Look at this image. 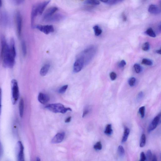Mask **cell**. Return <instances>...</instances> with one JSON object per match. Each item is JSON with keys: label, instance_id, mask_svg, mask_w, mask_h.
I'll return each mask as SVG.
<instances>
[{"label": "cell", "instance_id": "74e56055", "mask_svg": "<svg viewBox=\"0 0 161 161\" xmlns=\"http://www.w3.org/2000/svg\"><path fill=\"white\" fill-rule=\"evenodd\" d=\"M25 0H13V1L16 4L20 5L22 4Z\"/></svg>", "mask_w": 161, "mask_h": 161}, {"label": "cell", "instance_id": "9a60e30c", "mask_svg": "<svg viewBox=\"0 0 161 161\" xmlns=\"http://www.w3.org/2000/svg\"><path fill=\"white\" fill-rule=\"evenodd\" d=\"M50 68V65L49 64L45 65L41 68L40 73L42 76H45L48 73Z\"/></svg>", "mask_w": 161, "mask_h": 161}, {"label": "cell", "instance_id": "7dc6e473", "mask_svg": "<svg viewBox=\"0 0 161 161\" xmlns=\"http://www.w3.org/2000/svg\"><path fill=\"white\" fill-rule=\"evenodd\" d=\"M37 161H40V159L39 158L37 157Z\"/></svg>", "mask_w": 161, "mask_h": 161}, {"label": "cell", "instance_id": "4fadbf2b", "mask_svg": "<svg viewBox=\"0 0 161 161\" xmlns=\"http://www.w3.org/2000/svg\"><path fill=\"white\" fill-rule=\"evenodd\" d=\"M39 101L42 104H46L50 101V98L47 94L43 93H40L38 97Z\"/></svg>", "mask_w": 161, "mask_h": 161}, {"label": "cell", "instance_id": "f35d334b", "mask_svg": "<svg viewBox=\"0 0 161 161\" xmlns=\"http://www.w3.org/2000/svg\"><path fill=\"white\" fill-rule=\"evenodd\" d=\"M143 93L142 92H140L139 93L138 96V100H141V99L143 98Z\"/></svg>", "mask_w": 161, "mask_h": 161}, {"label": "cell", "instance_id": "3957f363", "mask_svg": "<svg viewBox=\"0 0 161 161\" xmlns=\"http://www.w3.org/2000/svg\"><path fill=\"white\" fill-rule=\"evenodd\" d=\"M46 108L55 113L64 114L68 111H72L69 108H65L62 104L60 103L50 104L45 107Z\"/></svg>", "mask_w": 161, "mask_h": 161}, {"label": "cell", "instance_id": "836d02e7", "mask_svg": "<svg viewBox=\"0 0 161 161\" xmlns=\"http://www.w3.org/2000/svg\"><path fill=\"white\" fill-rule=\"evenodd\" d=\"M117 75L114 72L111 73L110 74V77L112 80H115L116 78Z\"/></svg>", "mask_w": 161, "mask_h": 161}, {"label": "cell", "instance_id": "ee69618b", "mask_svg": "<svg viewBox=\"0 0 161 161\" xmlns=\"http://www.w3.org/2000/svg\"><path fill=\"white\" fill-rule=\"evenodd\" d=\"M156 52L158 54H161V50H157L156 51Z\"/></svg>", "mask_w": 161, "mask_h": 161}, {"label": "cell", "instance_id": "603a6c76", "mask_svg": "<svg viewBox=\"0 0 161 161\" xmlns=\"http://www.w3.org/2000/svg\"><path fill=\"white\" fill-rule=\"evenodd\" d=\"M146 142V136L144 134L142 135L140 142V146L141 148L144 147L145 146Z\"/></svg>", "mask_w": 161, "mask_h": 161}, {"label": "cell", "instance_id": "5bb4252c", "mask_svg": "<svg viewBox=\"0 0 161 161\" xmlns=\"http://www.w3.org/2000/svg\"><path fill=\"white\" fill-rule=\"evenodd\" d=\"M64 17L62 15L60 14H56L55 15H52L47 19L45 21L48 22H56L60 21Z\"/></svg>", "mask_w": 161, "mask_h": 161}, {"label": "cell", "instance_id": "ab89813d", "mask_svg": "<svg viewBox=\"0 0 161 161\" xmlns=\"http://www.w3.org/2000/svg\"><path fill=\"white\" fill-rule=\"evenodd\" d=\"M88 112L89 111L87 109H85L83 112V117H84L85 116H86L88 114Z\"/></svg>", "mask_w": 161, "mask_h": 161}, {"label": "cell", "instance_id": "f1b7e54d", "mask_svg": "<svg viewBox=\"0 0 161 161\" xmlns=\"http://www.w3.org/2000/svg\"><path fill=\"white\" fill-rule=\"evenodd\" d=\"M145 106H142L140 107L139 110V113L142 118H144L145 116Z\"/></svg>", "mask_w": 161, "mask_h": 161}, {"label": "cell", "instance_id": "e0dca14e", "mask_svg": "<svg viewBox=\"0 0 161 161\" xmlns=\"http://www.w3.org/2000/svg\"><path fill=\"white\" fill-rule=\"evenodd\" d=\"M130 132V130L128 128L126 127L125 129L124 135H123L122 140V143H125L128 138Z\"/></svg>", "mask_w": 161, "mask_h": 161}, {"label": "cell", "instance_id": "7a4b0ae2", "mask_svg": "<svg viewBox=\"0 0 161 161\" xmlns=\"http://www.w3.org/2000/svg\"><path fill=\"white\" fill-rule=\"evenodd\" d=\"M50 1L37 4L32 8L31 14V24H34L36 17L38 15H41L43 12L46 7L50 3Z\"/></svg>", "mask_w": 161, "mask_h": 161}, {"label": "cell", "instance_id": "4316f807", "mask_svg": "<svg viewBox=\"0 0 161 161\" xmlns=\"http://www.w3.org/2000/svg\"><path fill=\"white\" fill-rule=\"evenodd\" d=\"M146 157V160L151 161L152 160L153 155L150 150H148L147 153Z\"/></svg>", "mask_w": 161, "mask_h": 161}, {"label": "cell", "instance_id": "d6a6232c", "mask_svg": "<svg viewBox=\"0 0 161 161\" xmlns=\"http://www.w3.org/2000/svg\"><path fill=\"white\" fill-rule=\"evenodd\" d=\"M136 82V79L134 77L130 78L129 80V83L131 87L134 86Z\"/></svg>", "mask_w": 161, "mask_h": 161}, {"label": "cell", "instance_id": "8d00e7d4", "mask_svg": "<svg viewBox=\"0 0 161 161\" xmlns=\"http://www.w3.org/2000/svg\"><path fill=\"white\" fill-rule=\"evenodd\" d=\"M126 61L124 60H122L119 64V67L120 68H124L126 65Z\"/></svg>", "mask_w": 161, "mask_h": 161}, {"label": "cell", "instance_id": "60d3db41", "mask_svg": "<svg viewBox=\"0 0 161 161\" xmlns=\"http://www.w3.org/2000/svg\"><path fill=\"white\" fill-rule=\"evenodd\" d=\"M152 160L153 161H157V156L154 155L153 156Z\"/></svg>", "mask_w": 161, "mask_h": 161}, {"label": "cell", "instance_id": "8fae6325", "mask_svg": "<svg viewBox=\"0 0 161 161\" xmlns=\"http://www.w3.org/2000/svg\"><path fill=\"white\" fill-rule=\"evenodd\" d=\"M58 8L55 7H51L48 9L44 13L43 19L44 20H45L52 15H53L54 13L57 11Z\"/></svg>", "mask_w": 161, "mask_h": 161}, {"label": "cell", "instance_id": "ba28073f", "mask_svg": "<svg viewBox=\"0 0 161 161\" xmlns=\"http://www.w3.org/2000/svg\"><path fill=\"white\" fill-rule=\"evenodd\" d=\"M36 28L41 32H43L46 34H48L50 33L54 32V27L52 25L42 26L37 25L36 26Z\"/></svg>", "mask_w": 161, "mask_h": 161}, {"label": "cell", "instance_id": "cb8c5ba5", "mask_svg": "<svg viewBox=\"0 0 161 161\" xmlns=\"http://www.w3.org/2000/svg\"><path fill=\"white\" fill-rule=\"evenodd\" d=\"M22 53L24 56L26 55L27 53V47L24 41H22Z\"/></svg>", "mask_w": 161, "mask_h": 161}, {"label": "cell", "instance_id": "d6986e66", "mask_svg": "<svg viewBox=\"0 0 161 161\" xmlns=\"http://www.w3.org/2000/svg\"><path fill=\"white\" fill-rule=\"evenodd\" d=\"M95 34L96 36H99L101 34L102 30L98 26H95L93 27Z\"/></svg>", "mask_w": 161, "mask_h": 161}, {"label": "cell", "instance_id": "d4e9b609", "mask_svg": "<svg viewBox=\"0 0 161 161\" xmlns=\"http://www.w3.org/2000/svg\"><path fill=\"white\" fill-rule=\"evenodd\" d=\"M124 0H108L106 3L109 5H114L124 1Z\"/></svg>", "mask_w": 161, "mask_h": 161}, {"label": "cell", "instance_id": "277c9868", "mask_svg": "<svg viewBox=\"0 0 161 161\" xmlns=\"http://www.w3.org/2000/svg\"><path fill=\"white\" fill-rule=\"evenodd\" d=\"M11 84L12 103L13 105H15L19 97V91L18 82L16 80H12Z\"/></svg>", "mask_w": 161, "mask_h": 161}, {"label": "cell", "instance_id": "484cf974", "mask_svg": "<svg viewBox=\"0 0 161 161\" xmlns=\"http://www.w3.org/2000/svg\"><path fill=\"white\" fill-rule=\"evenodd\" d=\"M142 64L150 66L153 65V63L152 61L149 59H144L142 60Z\"/></svg>", "mask_w": 161, "mask_h": 161}, {"label": "cell", "instance_id": "e575fe53", "mask_svg": "<svg viewBox=\"0 0 161 161\" xmlns=\"http://www.w3.org/2000/svg\"><path fill=\"white\" fill-rule=\"evenodd\" d=\"M140 160L141 161L146 160V155L143 152H142L140 154Z\"/></svg>", "mask_w": 161, "mask_h": 161}, {"label": "cell", "instance_id": "7bdbcfd3", "mask_svg": "<svg viewBox=\"0 0 161 161\" xmlns=\"http://www.w3.org/2000/svg\"><path fill=\"white\" fill-rule=\"evenodd\" d=\"M2 145L1 144V142H0V156L1 155V154L2 152Z\"/></svg>", "mask_w": 161, "mask_h": 161}, {"label": "cell", "instance_id": "5b68a950", "mask_svg": "<svg viewBox=\"0 0 161 161\" xmlns=\"http://www.w3.org/2000/svg\"><path fill=\"white\" fill-rule=\"evenodd\" d=\"M84 58L80 56L75 61L73 66V71L75 73H78L81 70L84 65Z\"/></svg>", "mask_w": 161, "mask_h": 161}, {"label": "cell", "instance_id": "d590c367", "mask_svg": "<svg viewBox=\"0 0 161 161\" xmlns=\"http://www.w3.org/2000/svg\"><path fill=\"white\" fill-rule=\"evenodd\" d=\"M2 90L0 88V115H1V103H2Z\"/></svg>", "mask_w": 161, "mask_h": 161}, {"label": "cell", "instance_id": "30bf717a", "mask_svg": "<svg viewBox=\"0 0 161 161\" xmlns=\"http://www.w3.org/2000/svg\"><path fill=\"white\" fill-rule=\"evenodd\" d=\"M65 135L64 132H60L56 134L52 140L53 144H58L62 142L64 140Z\"/></svg>", "mask_w": 161, "mask_h": 161}, {"label": "cell", "instance_id": "52a82bcc", "mask_svg": "<svg viewBox=\"0 0 161 161\" xmlns=\"http://www.w3.org/2000/svg\"><path fill=\"white\" fill-rule=\"evenodd\" d=\"M16 22L17 31L18 35L21 36L22 26V17L19 12H17L16 15Z\"/></svg>", "mask_w": 161, "mask_h": 161}, {"label": "cell", "instance_id": "ac0fdd59", "mask_svg": "<svg viewBox=\"0 0 161 161\" xmlns=\"http://www.w3.org/2000/svg\"><path fill=\"white\" fill-rule=\"evenodd\" d=\"M112 132L113 130L112 129L111 125V124H108L106 126L104 133L108 135H110L112 134Z\"/></svg>", "mask_w": 161, "mask_h": 161}, {"label": "cell", "instance_id": "7c38bea8", "mask_svg": "<svg viewBox=\"0 0 161 161\" xmlns=\"http://www.w3.org/2000/svg\"><path fill=\"white\" fill-rule=\"evenodd\" d=\"M148 11L151 14L155 15H158L160 13V9L157 5L151 4L149 6Z\"/></svg>", "mask_w": 161, "mask_h": 161}, {"label": "cell", "instance_id": "b9f144b4", "mask_svg": "<svg viewBox=\"0 0 161 161\" xmlns=\"http://www.w3.org/2000/svg\"><path fill=\"white\" fill-rule=\"evenodd\" d=\"M71 119V117H69L66 119L65 121V123H68L69 122Z\"/></svg>", "mask_w": 161, "mask_h": 161}, {"label": "cell", "instance_id": "ffe728a7", "mask_svg": "<svg viewBox=\"0 0 161 161\" xmlns=\"http://www.w3.org/2000/svg\"><path fill=\"white\" fill-rule=\"evenodd\" d=\"M145 34L149 36L155 37H156V34L152 28H149L145 32Z\"/></svg>", "mask_w": 161, "mask_h": 161}, {"label": "cell", "instance_id": "2e32d148", "mask_svg": "<svg viewBox=\"0 0 161 161\" xmlns=\"http://www.w3.org/2000/svg\"><path fill=\"white\" fill-rule=\"evenodd\" d=\"M19 108L20 116L22 118L23 115L24 110V102L22 98L21 99L19 103Z\"/></svg>", "mask_w": 161, "mask_h": 161}, {"label": "cell", "instance_id": "7402d4cb", "mask_svg": "<svg viewBox=\"0 0 161 161\" xmlns=\"http://www.w3.org/2000/svg\"><path fill=\"white\" fill-rule=\"evenodd\" d=\"M118 154L121 157H123L125 155V151L123 147L120 145L118 149Z\"/></svg>", "mask_w": 161, "mask_h": 161}, {"label": "cell", "instance_id": "44dd1931", "mask_svg": "<svg viewBox=\"0 0 161 161\" xmlns=\"http://www.w3.org/2000/svg\"><path fill=\"white\" fill-rule=\"evenodd\" d=\"M84 3L85 4L93 5H96L100 4V2L98 0H86Z\"/></svg>", "mask_w": 161, "mask_h": 161}, {"label": "cell", "instance_id": "4dcf8cb0", "mask_svg": "<svg viewBox=\"0 0 161 161\" xmlns=\"http://www.w3.org/2000/svg\"><path fill=\"white\" fill-rule=\"evenodd\" d=\"M134 68L135 72L137 73H139L141 70V68L139 65L138 64H136L134 65Z\"/></svg>", "mask_w": 161, "mask_h": 161}, {"label": "cell", "instance_id": "f6af8a7d", "mask_svg": "<svg viewBox=\"0 0 161 161\" xmlns=\"http://www.w3.org/2000/svg\"><path fill=\"white\" fill-rule=\"evenodd\" d=\"M100 1L103 2L107 3L108 1V0H100Z\"/></svg>", "mask_w": 161, "mask_h": 161}, {"label": "cell", "instance_id": "f546056e", "mask_svg": "<svg viewBox=\"0 0 161 161\" xmlns=\"http://www.w3.org/2000/svg\"><path fill=\"white\" fill-rule=\"evenodd\" d=\"M142 48L143 50L144 51H148L150 48V45L149 43L148 42H145L144 44L142 47Z\"/></svg>", "mask_w": 161, "mask_h": 161}, {"label": "cell", "instance_id": "8992f818", "mask_svg": "<svg viewBox=\"0 0 161 161\" xmlns=\"http://www.w3.org/2000/svg\"><path fill=\"white\" fill-rule=\"evenodd\" d=\"M17 158L18 161H24V148L20 141L18 142L17 144Z\"/></svg>", "mask_w": 161, "mask_h": 161}, {"label": "cell", "instance_id": "6da1fadb", "mask_svg": "<svg viewBox=\"0 0 161 161\" xmlns=\"http://www.w3.org/2000/svg\"><path fill=\"white\" fill-rule=\"evenodd\" d=\"M1 57L4 67L12 68L15 63L16 53L11 50L3 35L1 37Z\"/></svg>", "mask_w": 161, "mask_h": 161}, {"label": "cell", "instance_id": "9c48e42d", "mask_svg": "<svg viewBox=\"0 0 161 161\" xmlns=\"http://www.w3.org/2000/svg\"><path fill=\"white\" fill-rule=\"evenodd\" d=\"M160 118V113L154 118L148 127V132L149 133L156 128L159 124Z\"/></svg>", "mask_w": 161, "mask_h": 161}, {"label": "cell", "instance_id": "83f0119b", "mask_svg": "<svg viewBox=\"0 0 161 161\" xmlns=\"http://www.w3.org/2000/svg\"><path fill=\"white\" fill-rule=\"evenodd\" d=\"M94 149L96 150H101L102 148V145L100 141L98 142L94 145Z\"/></svg>", "mask_w": 161, "mask_h": 161}, {"label": "cell", "instance_id": "bcb514c9", "mask_svg": "<svg viewBox=\"0 0 161 161\" xmlns=\"http://www.w3.org/2000/svg\"><path fill=\"white\" fill-rule=\"evenodd\" d=\"M2 5V0H0V8H1Z\"/></svg>", "mask_w": 161, "mask_h": 161}, {"label": "cell", "instance_id": "1f68e13d", "mask_svg": "<svg viewBox=\"0 0 161 161\" xmlns=\"http://www.w3.org/2000/svg\"><path fill=\"white\" fill-rule=\"evenodd\" d=\"M68 87V85H65L62 87H61L59 90V92L60 93H63L65 92L66 90Z\"/></svg>", "mask_w": 161, "mask_h": 161}]
</instances>
